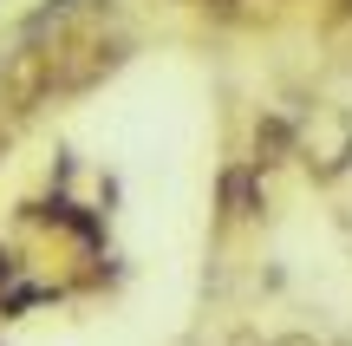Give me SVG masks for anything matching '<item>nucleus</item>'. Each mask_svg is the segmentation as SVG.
Here are the masks:
<instances>
[{
  "instance_id": "f257e3e1",
  "label": "nucleus",
  "mask_w": 352,
  "mask_h": 346,
  "mask_svg": "<svg viewBox=\"0 0 352 346\" xmlns=\"http://www.w3.org/2000/svg\"><path fill=\"white\" fill-rule=\"evenodd\" d=\"M118 65H124V39L118 33H72L65 46H52V91L78 98V91L104 85Z\"/></svg>"
},
{
  "instance_id": "f03ea898",
  "label": "nucleus",
  "mask_w": 352,
  "mask_h": 346,
  "mask_svg": "<svg viewBox=\"0 0 352 346\" xmlns=\"http://www.w3.org/2000/svg\"><path fill=\"white\" fill-rule=\"evenodd\" d=\"M300 164L314 170V183H333L352 170V111L346 105H314V118L300 125Z\"/></svg>"
},
{
  "instance_id": "7ed1b4c3",
  "label": "nucleus",
  "mask_w": 352,
  "mask_h": 346,
  "mask_svg": "<svg viewBox=\"0 0 352 346\" xmlns=\"http://www.w3.org/2000/svg\"><path fill=\"white\" fill-rule=\"evenodd\" d=\"M46 98H52V46L26 39V46H13L0 59V105H7V118H26Z\"/></svg>"
},
{
  "instance_id": "20e7f679",
  "label": "nucleus",
  "mask_w": 352,
  "mask_h": 346,
  "mask_svg": "<svg viewBox=\"0 0 352 346\" xmlns=\"http://www.w3.org/2000/svg\"><path fill=\"white\" fill-rule=\"evenodd\" d=\"M287 157H300V125H287L280 111H261V118H254V157H248V164L267 177V170L287 164Z\"/></svg>"
},
{
  "instance_id": "39448f33",
  "label": "nucleus",
  "mask_w": 352,
  "mask_h": 346,
  "mask_svg": "<svg viewBox=\"0 0 352 346\" xmlns=\"http://www.w3.org/2000/svg\"><path fill=\"white\" fill-rule=\"evenodd\" d=\"M267 209V190H261V170L254 164H228L222 170V222H241V216H261Z\"/></svg>"
},
{
  "instance_id": "423d86ee",
  "label": "nucleus",
  "mask_w": 352,
  "mask_h": 346,
  "mask_svg": "<svg viewBox=\"0 0 352 346\" xmlns=\"http://www.w3.org/2000/svg\"><path fill=\"white\" fill-rule=\"evenodd\" d=\"M13 274H20V255H13V248H0V288H7Z\"/></svg>"
},
{
  "instance_id": "0eeeda50",
  "label": "nucleus",
  "mask_w": 352,
  "mask_h": 346,
  "mask_svg": "<svg viewBox=\"0 0 352 346\" xmlns=\"http://www.w3.org/2000/svg\"><path fill=\"white\" fill-rule=\"evenodd\" d=\"M183 7H235V0H183Z\"/></svg>"
},
{
  "instance_id": "6e6552de",
  "label": "nucleus",
  "mask_w": 352,
  "mask_h": 346,
  "mask_svg": "<svg viewBox=\"0 0 352 346\" xmlns=\"http://www.w3.org/2000/svg\"><path fill=\"white\" fill-rule=\"evenodd\" d=\"M333 346H352V340H333Z\"/></svg>"
}]
</instances>
